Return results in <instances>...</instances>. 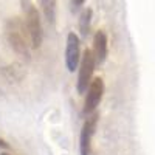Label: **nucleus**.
<instances>
[{
    "label": "nucleus",
    "mask_w": 155,
    "mask_h": 155,
    "mask_svg": "<svg viewBox=\"0 0 155 155\" xmlns=\"http://www.w3.org/2000/svg\"><path fill=\"white\" fill-rule=\"evenodd\" d=\"M6 36L8 41L11 44V47L14 48V51H17L22 56H28L30 54V36L27 31L25 23H22L17 17L11 19L6 25Z\"/></svg>",
    "instance_id": "nucleus-1"
},
{
    "label": "nucleus",
    "mask_w": 155,
    "mask_h": 155,
    "mask_svg": "<svg viewBox=\"0 0 155 155\" xmlns=\"http://www.w3.org/2000/svg\"><path fill=\"white\" fill-rule=\"evenodd\" d=\"M23 5V12H25V27H27L31 47L39 48L44 39V31H42V22L39 17V12L36 6L30 2V0H22Z\"/></svg>",
    "instance_id": "nucleus-2"
},
{
    "label": "nucleus",
    "mask_w": 155,
    "mask_h": 155,
    "mask_svg": "<svg viewBox=\"0 0 155 155\" xmlns=\"http://www.w3.org/2000/svg\"><path fill=\"white\" fill-rule=\"evenodd\" d=\"M95 65H96V62H95L92 50H85V53L81 59V64H79V74H78V84H76V88H78V93L79 95L87 93L90 84L93 81L92 76H93Z\"/></svg>",
    "instance_id": "nucleus-3"
},
{
    "label": "nucleus",
    "mask_w": 155,
    "mask_h": 155,
    "mask_svg": "<svg viewBox=\"0 0 155 155\" xmlns=\"http://www.w3.org/2000/svg\"><path fill=\"white\" fill-rule=\"evenodd\" d=\"M96 124H98V115L92 113L87 116V120L82 124L81 129V135H79V150L81 155H90L92 150V138L96 130Z\"/></svg>",
    "instance_id": "nucleus-4"
},
{
    "label": "nucleus",
    "mask_w": 155,
    "mask_h": 155,
    "mask_svg": "<svg viewBox=\"0 0 155 155\" xmlns=\"http://www.w3.org/2000/svg\"><path fill=\"white\" fill-rule=\"evenodd\" d=\"M102 95H104V81L101 78H95L87 90V96L84 101V113L85 115H92L95 112V109L99 106V102L102 99Z\"/></svg>",
    "instance_id": "nucleus-5"
},
{
    "label": "nucleus",
    "mask_w": 155,
    "mask_h": 155,
    "mask_svg": "<svg viewBox=\"0 0 155 155\" xmlns=\"http://www.w3.org/2000/svg\"><path fill=\"white\" fill-rule=\"evenodd\" d=\"M81 59V47H79V37L74 33H70L67 37V48H65V64L70 73H73Z\"/></svg>",
    "instance_id": "nucleus-6"
},
{
    "label": "nucleus",
    "mask_w": 155,
    "mask_h": 155,
    "mask_svg": "<svg viewBox=\"0 0 155 155\" xmlns=\"http://www.w3.org/2000/svg\"><path fill=\"white\" fill-rule=\"evenodd\" d=\"M93 58L96 64H102L107 58V36L104 31H98L93 37Z\"/></svg>",
    "instance_id": "nucleus-7"
},
{
    "label": "nucleus",
    "mask_w": 155,
    "mask_h": 155,
    "mask_svg": "<svg viewBox=\"0 0 155 155\" xmlns=\"http://www.w3.org/2000/svg\"><path fill=\"white\" fill-rule=\"evenodd\" d=\"M41 6L48 23H54L56 20V0H41Z\"/></svg>",
    "instance_id": "nucleus-8"
},
{
    "label": "nucleus",
    "mask_w": 155,
    "mask_h": 155,
    "mask_svg": "<svg viewBox=\"0 0 155 155\" xmlns=\"http://www.w3.org/2000/svg\"><path fill=\"white\" fill-rule=\"evenodd\" d=\"M90 19H92V11L85 9V11L82 12V16H81V20H79V27H81V33H82V34H87V31H88Z\"/></svg>",
    "instance_id": "nucleus-9"
},
{
    "label": "nucleus",
    "mask_w": 155,
    "mask_h": 155,
    "mask_svg": "<svg viewBox=\"0 0 155 155\" xmlns=\"http://www.w3.org/2000/svg\"><path fill=\"white\" fill-rule=\"evenodd\" d=\"M84 2H85V0H73V6L74 8H79V6L84 5Z\"/></svg>",
    "instance_id": "nucleus-10"
},
{
    "label": "nucleus",
    "mask_w": 155,
    "mask_h": 155,
    "mask_svg": "<svg viewBox=\"0 0 155 155\" xmlns=\"http://www.w3.org/2000/svg\"><path fill=\"white\" fill-rule=\"evenodd\" d=\"M6 147H8V144L5 143L3 140H0V149H6Z\"/></svg>",
    "instance_id": "nucleus-11"
},
{
    "label": "nucleus",
    "mask_w": 155,
    "mask_h": 155,
    "mask_svg": "<svg viewBox=\"0 0 155 155\" xmlns=\"http://www.w3.org/2000/svg\"><path fill=\"white\" fill-rule=\"evenodd\" d=\"M0 155H11V153H0Z\"/></svg>",
    "instance_id": "nucleus-12"
}]
</instances>
